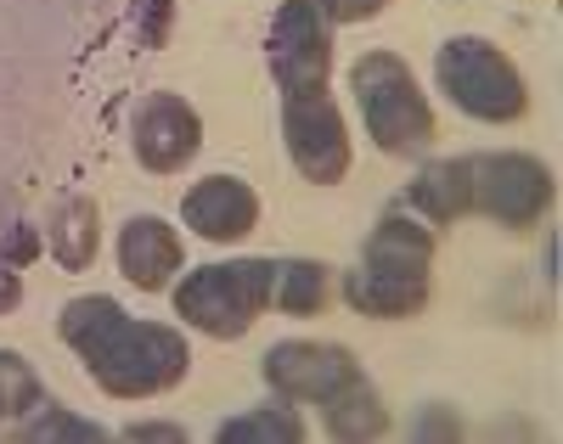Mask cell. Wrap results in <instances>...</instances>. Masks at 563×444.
<instances>
[{
    "label": "cell",
    "mask_w": 563,
    "mask_h": 444,
    "mask_svg": "<svg viewBox=\"0 0 563 444\" xmlns=\"http://www.w3.org/2000/svg\"><path fill=\"white\" fill-rule=\"evenodd\" d=\"M57 332L85 360L90 382L113 393V400H153V393H169L192 371V349H186V337L175 326L124 315L119 299H108V292L68 299L57 315Z\"/></svg>",
    "instance_id": "1"
},
{
    "label": "cell",
    "mask_w": 563,
    "mask_h": 444,
    "mask_svg": "<svg viewBox=\"0 0 563 444\" xmlns=\"http://www.w3.org/2000/svg\"><path fill=\"white\" fill-rule=\"evenodd\" d=\"M429 281H434V231L417 214H384L366 236L361 265L344 276V299L355 315L406 321L429 304Z\"/></svg>",
    "instance_id": "2"
},
{
    "label": "cell",
    "mask_w": 563,
    "mask_h": 444,
    "mask_svg": "<svg viewBox=\"0 0 563 444\" xmlns=\"http://www.w3.org/2000/svg\"><path fill=\"white\" fill-rule=\"evenodd\" d=\"M271 299H276V259H225V265H203V270L180 276L175 315L186 326L231 343V337L254 332V321L271 310Z\"/></svg>",
    "instance_id": "3"
},
{
    "label": "cell",
    "mask_w": 563,
    "mask_h": 444,
    "mask_svg": "<svg viewBox=\"0 0 563 444\" xmlns=\"http://www.w3.org/2000/svg\"><path fill=\"white\" fill-rule=\"evenodd\" d=\"M350 90H355L366 135L378 141V153L406 158V153H422L434 141V108L395 52H366L350 68Z\"/></svg>",
    "instance_id": "4"
},
{
    "label": "cell",
    "mask_w": 563,
    "mask_h": 444,
    "mask_svg": "<svg viewBox=\"0 0 563 444\" xmlns=\"http://www.w3.org/2000/svg\"><path fill=\"white\" fill-rule=\"evenodd\" d=\"M434 79L451 96V108H462L479 124H512L530 113V90L525 74L512 68V57L501 45L479 40V34H456L434 52Z\"/></svg>",
    "instance_id": "5"
},
{
    "label": "cell",
    "mask_w": 563,
    "mask_h": 444,
    "mask_svg": "<svg viewBox=\"0 0 563 444\" xmlns=\"http://www.w3.org/2000/svg\"><path fill=\"white\" fill-rule=\"evenodd\" d=\"M265 57H271V79L282 90V102L327 90V79H333V23H327L316 0H282L271 18Z\"/></svg>",
    "instance_id": "6"
},
{
    "label": "cell",
    "mask_w": 563,
    "mask_h": 444,
    "mask_svg": "<svg viewBox=\"0 0 563 444\" xmlns=\"http://www.w3.org/2000/svg\"><path fill=\"white\" fill-rule=\"evenodd\" d=\"M467 186H474V209L507 231H530L558 197V180L530 153H485L467 158Z\"/></svg>",
    "instance_id": "7"
},
{
    "label": "cell",
    "mask_w": 563,
    "mask_h": 444,
    "mask_svg": "<svg viewBox=\"0 0 563 444\" xmlns=\"http://www.w3.org/2000/svg\"><path fill=\"white\" fill-rule=\"evenodd\" d=\"M282 141H288V158L305 180L339 186L350 175V130H344V113L333 108L327 90L282 102Z\"/></svg>",
    "instance_id": "8"
},
{
    "label": "cell",
    "mask_w": 563,
    "mask_h": 444,
    "mask_svg": "<svg viewBox=\"0 0 563 444\" xmlns=\"http://www.w3.org/2000/svg\"><path fill=\"white\" fill-rule=\"evenodd\" d=\"M203 146V119L186 96H169V90H153L147 102L135 108L130 119V153L141 169L153 175H180L186 164L198 158Z\"/></svg>",
    "instance_id": "9"
},
{
    "label": "cell",
    "mask_w": 563,
    "mask_h": 444,
    "mask_svg": "<svg viewBox=\"0 0 563 444\" xmlns=\"http://www.w3.org/2000/svg\"><path fill=\"white\" fill-rule=\"evenodd\" d=\"M361 377V360L344 349V343H316V337H288L265 355V382L282 393V400L299 406H321L333 393Z\"/></svg>",
    "instance_id": "10"
},
{
    "label": "cell",
    "mask_w": 563,
    "mask_h": 444,
    "mask_svg": "<svg viewBox=\"0 0 563 444\" xmlns=\"http://www.w3.org/2000/svg\"><path fill=\"white\" fill-rule=\"evenodd\" d=\"M180 220L203 242H243L260 225V197L238 175H209L180 197Z\"/></svg>",
    "instance_id": "11"
},
{
    "label": "cell",
    "mask_w": 563,
    "mask_h": 444,
    "mask_svg": "<svg viewBox=\"0 0 563 444\" xmlns=\"http://www.w3.org/2000/svg\"><path fill=\"white\" fill-rule=\"evenodd\" d=\"M180 270V231L158 214H135L119 231V276L141 292H164Z\"/></svg>",
    "instance_id": "12"
},
{
    "label": "cell",
    "mask_w": 563,
    "mask_h": 444,
    "mask_svg": "<svg viewBox=\"0 0 563 444\" xmlns=\"http://www.w3.org/2000/svg\"><path fill=\"white\" fill-rule=\"evenodd\" d=\"M400 209L417 214L429 231L456 225L462 214H474V186H467V158H440V164H422V175L406 186Z\"/></svg>",
    "instance_id": "13"
},
{
    "label": "cell",
    "mask_w": 563,
    "mask_h": 444,
    "mask_svg": "<svg viewBox=\"0 0 563 444\" xmlns=\"http://www.w3.org/2000/svg\"><path fill=\"white\" fill-rule=\"evenodd\" d=\"M45 248L63 270H90L97 265V248H102V220H97V203L90 197H63L45 220Z\"/></svg>",
    "instance_id": "14"
},
{
    "label": "cell",
    "mask_w": 563,
    "mask_h": 444,
    "mask_svg": "<svg viewBox=\"0 0 563 444\" xmlns=\"http://www.w3.org/2000/svg\"><path fill=\"white\" fill-rule=\"evenodd\" d=\"M321 428L333 433V439H384L389 433V406H384V393L361 377H350L333 400H321Z\"/></svg>",
    "instance_id": "15"
},
{
    "label": "cell",
    "mask_w": 563,
    "mask_h": 444,
    "mask_svg": "<svg viewBox=\"0 0 563 444\" xmlns=\"http://www.w3.org/2000/svg\"><path fill=\"white\" fill-rule=\"evenodd\" d=\"M220 444H299L305 439V417L294 406H260V411H243V417H225Z\"/></svg>",
    "instance_id": "16"
},
{
    "label": "cell",
    "mask_w": 563,
    "mask_h": 444,
    "mask_svg": "<svg viewBox=\"0 0 563 444\" xmlns=\"http://www.w3.org/2000/svg\"><path fill=\"white\" fill-rule=\"evenodd\" d=\"M18 439H23V444H102V439H113V433L97 428V422H85V417H74L68 406L40 400L29 417H18Z\"/></svg>",
    "instance_id": "17"
},
{
    "label": "cell",
    "mask_w": 563,
    "mask_h": 444,
    "mask_svg": "<svg viewBox=\"0 0 563 444\" xmlns=\"http://www.w3.org/2000/svg\"><path fill=\"white\" fill-rule=\"evenodd\" d=\"M276 310L288 315H321L327 304V265L316 259H276Z\"/></svg>",
    "instance_id": "18"
},
{
    "label": "cell",
    "mask_w": 563,
    "mask_h": 444,
    "mask_svg": "<svg viewBox=\"0 0 563 444\" xmlns=\"http://www.w3.org/2000/svg\"><path fill=\"white\" fill-rule=\"evenodd\" d=\"M40 400H45V388H40L34 366L23 355H12V349H0V422L29 417Z\"/></svg>",
    "instance_id": "19"
},
{
    "label": "cell",
    "mask_w": 563,
    "mask_h": 444,
    "mask_svg": "<svg viewBox=\"0 0 563 444\" xmlns=\"http://www.w3.org/2000/svg\"><path fill=\"white\" fill-rule=\"evenodd\" d=\"M169 23H175V0H135V40L158 52L169 40Z\"/></svg>",
    "instance_id": "20"
},
{
    "label": "cell",
    "mask_w": 563,
    "mask_h": 444,
    "mask_svg": "<svg viewBox=\"0 0 563 444\" xmlns=\"http://www.w3.org/2000/svg\"><path fill=\"white\" fill-rule=\"evenodd\" d=\"M40 248H45V242L34 236V225H7V231H0V259H7V265H29Z\"/></svg>",
    "instance_id": "21"
},
{
    "label": "cell",
    "mask_w": 563,
    "mask_h": 444,
    "mask_svg": "<svg viewBox=\"0 0 563 444\" xmlns=\"http://www.w3.org/2000/svg\"><path fill=\"white\" fill-rule=\"evenodd\" d=\"M316 7L327 12V23H372L389 0H316Z\"/></svg>",
    "instance_id": "22"
},
{
    "label": "cell",
    "mask_w": 563,
    "mask_h": 444,
    "mask_svg": "<svg viewBox=\"0 0 563 444\" xmlns=\"http://www.w3.org/2000/svg\"><path fill=\"white\" fill-rule=\"evenodd\" d=\"M124 439H130V444H147V439H158V444H186V428H175V422H130Z\"/></svg>",
    "instance_id": "23"
},
{
    "label": "cell",
    "mask_w": 563,
    "mask_h": 444,
    "mask_svg": "<svg viewBox=\"0 0 563 444\" xmlns=\"http://www.w3.org/2000/svg\"><path fill=\"white\" fill-rule=\"evenodd\" d=\"M18 299H23L18 265H7V259H0V315H7V310H18Z\"/></svg>",
    "instance_id": "24"
},
{
    "label": "cell",
    "mask_w": 563,
    "mask_h": 444,
    "mask_svg": "<svg viewBox=\"0 0 563 444\" xmlns=\"http://www.w3.org/2000/svg\"><path fill=\"white\" fill-rule=\"evenodd\" d=\"M422 433H445V439H456L462 422H456V417H429V422H422Z\"/></svg>",
    "instance_id": "25"
}]
</instances>
